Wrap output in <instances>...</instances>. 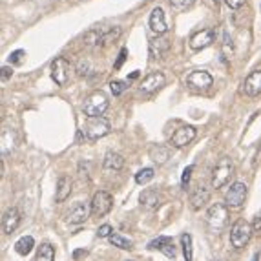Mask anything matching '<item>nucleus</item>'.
<instances>
[{
	"mask_svg": "<svg viewBox=\"0 0 261 261\" xmlns=\"http://www.w3.org/2000/svg\"><path fill=\"white\" fill-rule=\"evenodd\" d=\"M229 223V206L223 203L212 204L208 212H206V225L212 232H219L223 230Z\"/></svg>",
	"mask_w": 261,
	"mask_h": 261,
	"instance_id": "1",
	"label": "nucleus"
},
{
	"mask_svg": "<svg viewBox=\"0 0 261 261\" xmlns=\"http://www.w3.org/2000/svg\"><path fill=\"white\" fill-rule=\"evenodd\" d=\"M110 130H112V126H110V122L104 117H88V121H86L81 134L88 141H97L104 137V135H108Z\"/></svg>",
	"mask_w": 261,
	"mask_h": 261,
	"instance_id": "2",
	"label": "nucleus"
},
{
	"mask_svg": "<svg viewBox=\"0 0 261 261\" xmlns=\"http://www.w3.org/2000/svg\"><path fill=\"white\" fill-rule=\"evenodd\" d=\"M232 175H234V163L230 157H223L212 170V188H216V190L223 188Z\"/></svg>",
	"mask_w": 261,
	"mask_h": 261,
	"instance_id": "3",
	"label": "nucleus"
},
{
	"mask_svg": "<svg viewBox=\"0 0 261 261\" xmlns=\"http://www.w3.org/2000/svg\"><path fill=\"white\" fill-rule=\"evenodd\" d=\"M110 102H108V97L104 95L102 91H95V93H91V95L84 101L83 104V112L88 117H102L104 112L108 110Z\"/></svg>",
	"mask_w": 261,
	"mask_h": 261,
	"instance_id": "4",
	"label": "nucleus"
},
{
	"mask_svg": "<svg viewBox=\"0 0 261 261\" xmlns=\"http://www.w3.org/2000/svg\"><path fill=\"white\" fill-rule=\"evenodd\" d=\"M252 230H254V227H252L249 221L239 219V221L232 227V230H230V245H232L234 249H243V247L250 241Z\"/></svg>",
	"mask_w": 261,
	"mask_h": 261,
	"instance_id": "5",
	"label": "nucleus"
},
{
	"mask_svg": "<svg viewBox=\"0 0 261 261\" xmlns=\"http://www.w3.org/2000/svg\"><path fill=\"white\" fill-rule=\"evenodd\" d=\"M112 206H114V198H112V194L106 190H99L93 196L91 199V203H89V210H91V216L93 217H104L112 210Z\"/></svg>",
	"mask_w": 261,
	"mask_h": 261,
	"instance_id": "6",
	"label": "nucleus"
},
{
	"mask_svg": "<svg viewBox=\"0 0 261 261\" xmlns=\"http://www.w3.org/2000/svg\"><path fill=\"white\" fill-rule=\"evenodd\" d=\"M247 185L245 183H234V185L230 186L227 194H225V204L230 206V208H239L243 206L245 203V199H247Z\"/></svg>",
	"mask_w": 261,
	"mask_h": 261,
	"instance_id": "7",
	"label": "nucleus"
},
{
	"mask_svg": "<svg viewBox=\"0 0 261 261\" xmlns=\"http://www.w3.org/2000/svg\"><path fill=\"white\" fill-rule=\"evenodd\" d=\"M166 83L165 75L161 73V71H153L150 75H146L139 84V91L141 93H153V91H157L159 88H163Z\"/></svg>",
	"mask_w": 261,
	"mask_h": 261,
	"instance_id": "8",
	"label": "nucleus"
},
{
	"mask_svg": "<svg viewBox=\"0 0 261 261\" xmlns=\"http://www.w3.org/2000/svg\"><path fill=\"white\" fill-rule=\"evenodd\" d=\"M196 139V128L194 126H181L174 132L170 145L175 148H185L186 145H190L192 141Z\"/></svg>",
	"mask_w": 261,
	"mask_h": 261,
	"instance_id": "9",
	"label": "nucleus"
},
{
	"mask_svg": "<svg viewBox=\"0 0 261 261\" xmlns=\"http://www.w3.org/2000/svg\"><path fill=\"white\" fill-rule=\"evenodd\" d=\"M68 71H70V64L62 57H57L51 62V77L58 86H64L68 83Z\"/></svg>",
	"mask_w": 261,
	"mask_h": 261,
	"instance_id": "10",
	"label": "nucleus"
},
{
	"mask_svg": "<svg viewBox=\"0 0 261 261\" xmlns=\"http://www.w3.org/2000/svg\"><path fill=\"white\" fill-rule=\"evenodd\" d=\"M214 83V79L208 71H203V70H196L192 71L190 75L186 77V84L194 89H206L208 86H212Z\"/></svg>",
	"mask_w": 261,
	"mask_h": 261,
	"instance_id": "11",
	"label": "nucleus"
},
{
	"mask_svg": "<svg viewBox=\"0 0 261 261\" xmlns=\"http://www.w3.org/2000/svg\"><path fill=\"white\" fill-rule=\"evenodd\" d=\"M216 40V31L212 29V28H206V29H201L198 31L196 35H192L190 38V46L192 50H204V48H208Z\"/></svg>",
	"mask_w": 261,
	"mask_h": 261,
	"instance_id": "12",
	"label": "nucleus"
},
{
	"mask_svg": "<svg viewBox=\"0 0 261 261\" xmlns=\"http://www.w3.org/2000/svg\"><path fill=\"white\" fill-rule=\"evenodd\" d=\"M20 225V212L11 206V208H7L4 212V216H2V230H4V234H13L15 230L19 229Z\"/></svg>",
	"mask_w": 261,
	"mask_h": 261,
	"instance_id": "13",
	"label": "nucleus"
},
{
	"mask_svg": "<svg viewBox=\"0 0 261 261\" xmlns=\"http://www.w3.org/2000/svg\"><path fill=\"white\" fill-rule=\"evenodd\" d=\"M208 199H210V188H206L204 185H198L190 192V204L194 210L203 208L208 203Z\"/></svg>",
	"mask_w": 261,
	"mask_h": 261,
	"instance_id": "14",
	"label": "nucleus"
},
{
	"mask_svg": "<svg viewBox=\"0 0 261 261\" xmlns=\"http://www.w3.org/2000/svg\"><path fill=\"white\" fill-rule=\"evenodd\" d=\"M243 91L249 97H256L261 93V70H254L250 73L245 83H243Z\"/></svg>",
	"mask_w": 261,
	"mask_h": 261,
	"instance_id": "15",
	"label": "nucleus"
},
{
	"mask_svg": "<svg viewBox=\"0 0 261 261\" xmlns=\"http://www.w3.org/2000/svg\"><path fill=\"white\" fill-rule=\"evenodd\" d=\"M66 219H68V223H71V225L84 223V221L88 219V206H86L83 201H77V203L70 208Z\"/></svg>",
	"mask_w": 261,
	"mask_h": 261,
	"instance_id": "16",
	"label": "nucleus"
},
{
	"mask_svg": "<svg viewBox=\"0 0 261 261\" xmlns=\"http://www.w3.org/2000/svg\"><path fill=\"white\" fill-rule=\"evenodd\" d=\"M150 28H152L153 33L157 35H163L166 33L168 26H166V19H165V11L161 7H155L152 13H150Z\"/></svg>",
	"mask_w": 261,
	"mask_h": 261,
	"instance_id": "17",
	"label": "nucleus"
},
{
	"mask_svg": "<svg viewBox=\"0 0 261 261\" xmlns=\"http://www.w3.org/2000/svg\"><path fill=\"white\" fill-rule=\"evenodd\" d=\"M71 186H73L71 177H68V175H60V177H58L57 188H55V201H57V203H64L66 199L70 198Z\"/></svg>",
	"mask_w": 261,
	"mask_h": 261,
	"instance_id": "18",
	"label": "nucleus"
},
{
	"mask_svg": "<svg viewBox=\"0 0 261 261\" xmlns=\"http://www.w3.org/2000/svg\"><path fill=\"white\" fill-rule=\"evenodd\" d=\"M102 166H104L106 172H119L122 166H124V157L117 152H108L104 155Z\"/></svg>",
	"mask_w": 261,
	"mask_h": 261,
	"instance_id": "19",
	"label": "nucleus"
},
{
	"mask_svg": "<svg viewBox=\"0 0 261 261\" xmlns=\"http://www.w3.org/2000/svg\"><path fill=\"white\" fill-rule=\"evenodd\" d=\"M139 201L145 208H157L159 203H161V196H159V192L157 190H153V188H146V190L141 192Z\"/></svg>",
	"mask_w": 261,
	"mask_h": 261,
	"instance_id": "20",
	"label": "nucleus"
},
{
	"mask_svg": "<svg viewBox=\"0 0 261 261\" xmlns=\"http://www.w3.org/2000/svg\"><path fill=\"white\" fill-rule=\"evenodd\" d=\"M148 155H150V159L153 163H157V165H165L168 157H170V148L166 146V145H153L150 150H148Z\"/></svg>",
	"mask_w": 261,
	"mask_h": 261,
	"instance_id": "21",
	"label": "nucleus"
},
{
	"mask_svg": "<svg viewBox=\"0 0 261 261\" xmlns=\"http://www.w3.org/2000/svg\"><path fill=\"white\" fill-rule=\"evenodd\" d=\"M168 48H170V42L166 38L157 37L150 40V55H152V58H161L168 51Z\"/></svg>",
	"mask_w": 261,
	"mask_h": 261,
	"instance_id": "22",
	"label": "nucleus"
},
{
	"mask_svg": "<svg viewBox=\"0 0 261 261\" xmlns=\"http://www.w3.org/2000/svg\"><path fill=\"white\" fill-rule=\"evenodd\" d=\"M15 143H17V137H15V132L11 128H4L2 130V135H0V145H2V153L6 155L15 148Z\"/></svg>",
	"mask_w": 261,
	"mask_h": 261,
	"instance_id": "23",
	"label": "nucleus"
},
{
	"mask_svg": "<svg viewBox=\"0 0 261 261\" xmlns=\"http://www.w3.org/2000/svg\"><path fill=\"white\" fill-rule=\"evenodd\" d=\"M33 247H35V239H33L31 236L20 237L19 241L15 243V250H17L20 256H28L33 250Z\"/></svg>",
	"mask_w": 261,
	"mask_h": 261,
	"instance_id": "24",
	"label": "nucleus"
},
{
	"mask_svg": "<svg viewBox=\"0 0 261 261\" xmlns=\"http://www.w3.org/2000/svg\"><path fill=\"white\" fill-rule=\"evenodd\" d=\"M102 33L104 29H89L86 35H84V46H88V48H95V46H101L102 44Z\"/></svg>",
	"mask_w": 261,
	"mask_h": 261,
	"instance_id": "25",
	"label": "nucleus"
},
{
	"mask_svg": "<svg viewBox=\"0 0 261 261\" xmlns=\"http://www.w3.org/2000/svg\"><path fill=\"white\" fill-rule=\"evenodd\" d=\"M53 260H55V249L51 247L50 243L40 245L37 250V256H35V261H53Z\"/></svg>",
	"mask_w": 261,
	"mask_h": 261,
	"instance_id": "26",
	"label": "nucleus"
},
{
	"mask_svg": "<svg viewBox=\"0 0 261 261\" xmlns=\"http://www.w3.org/2000/svg\"><path fill=\"white\" fill-rule=\"evenodd\" d=\"M110 243H112L114 247H117V249H122V250L134 249V243L130 241L128 237L121 236V234H112V236H110Z\"/></svg>",
	"mask_w": 261,
	"mask_h": 261,
	"instance_id": "27",
	"label": "nucleus"
},
{
	"mask_svg": "<svg viewBox=\"0 0 261 261\" xmlns=\"http://www.w3.org/2000/svg\"><path fill=\"white\" fill-rule=\"evenodd\" d=\"M122 29L119 28V26H115V28H110V29H104V33H102V44L101 46H108L112 44V42H115L117 38L121 37Z\"/></svg>",
	"mask_w": 261,
	"mask_h": 261,
	"instance_id": "28",
	"label": "nucleus"
},
{
	"mask_svg": "<svg viewBox=\"0 0 261 261\" xmlns=\"http://www.w3.org/2000/svg\"><path fill=\"white\" fill-rule=\"evenodd\" d=\"M181 247H183V254L186 261L194 260V250H192V236L190 234H183L181 236Z\"/></svg>",
	"mask_w": 261,
	"mask_h": 261,
	"instance_id": "29",
	"label": "nucleus"
},
{
	"mask_svg": "<svg viewBox=\"0 0 261 261\" xmlns=\"http://www.w3.org/2000/svg\"><path fill=\"white\" fill-rule=\"evenodd\" d=\"M153 175H155L153 168H143V170L135 174V183L137 185H146V183H150L153 179Z\"/></svg>",
	"mask_w": 261,
	"mask_h": 261,
	"instance_id": "30",
	"label": "nucleus"
},
{
	"mask_svg": "<svg viewBox=\"0 0 261 261\" xmlns=\"http://www.w3.org/2000/svg\"><path fill=\"white\" fill-rule=\"evenodd\" d=\"M221 51H223L225 58H230L232 53H234V44H232V38H230L229 33L223 35V48H221Z\"/></svg>",
	"mask_w": 261,
	"mask_h": 261,
	"instance_id": "31",
	"label": "nucleus"
},
{
	"mask_svg": "<svg viewBox=\"0 0 261 261\" xmlns=\"http://www.w3.org/2000/svg\"><path fill=\"white\" fill-rule=\"evenodd\" d=\"M172 239L170 237H165V236H161L157 237V239H153L150 245H148V249H152V250H163L166 247V243H170Z\"/></svg>",
	"mask_w": 261,
	"mask_h": 261,
	"instance_id": "32",
	"label": "nucleus"
},
{
	"mask_svg": "<svg viewBox=\"0 0 261 261\" xmlns=\"http://www.w3.org/2000/svg\"><path fill=\"white\" fill-rule=\"evenodd\" d=\"M126 88H128L126 83H122V81H112V83H110V89H112L114 97L122 95V91H124Z\"/></svg>",
	"mask_w": 261,
	"mask_h": 261,
	"instance_id": "33",
	"label": "nucleus"
},
{
	"mask_svg": "<svg viewBox=\"0 0 261 261\" xmlns=\"http://www.w3.org/2000/svg\"><path fill=\"white\" fill-rule=\"evenodd\" d=\"M194 172V166H186L185 170H183V175H181V188L186 190V186H188V181H190V175Z\"/></svg>",
	"mask_w": 261,
	"mask_h": 261,
	"instance_id": "34",
	"label": "nucleus"
},
{
	"mask_svg": "<svg viewBox=\"0 0 261 261\" xmlns=\"http://www.w3.org/2000/svg\"><path fill=\"white\" fill-rule=\"evenodd\" d=\"M196 0H170V6L175 7V9H186L190 7Z\"/></svg>",
	"mask_w": 261,
	"mask_h": 261,
	"instance_id": "35",
	"label": "nucleus"
},
{
	"mask_svg": "<svg viewBox=\"0 0 261 261\" xmlns=\"http://www.w3.org/2000/svg\"><path fill=\"white\" fill-rule=\"evenodd\" d=\"M89 62L88 60H81V62L77 64V73H79V75H88L89 73Z\"/></svg>",
	"mask_w": 261,
	"mask_h": 261,
	"instance_id": "36",
	"label": "nucleus"
},
{
	"mask_svg": "<svg viewBox=\"0 0 261 261\" xmlns=\"http://www.w3.org/2000/svg\"><path fill=\"white\" fill-rule=\"evenodd\" d=\"M112 227L110 225H102V227H99V230H97V236L99 237H110L112 236Z\"/></svg>",
	"mask_w": 261,
	"mask_h": 261,
	"instance_id": "37",
	"label": "nucleus"
},
{
	"mask_svg": "<svg viewBox=\"0 0 261 261\" xmlns=\"http://www.w3.org/2000/svg\"><path fill=\"white\" fill-rule=\"evenodd\" d=\"M22 57H24V51H22V50L13 51L11 55H9V62H13V64H19L20 60H22Z\"/></svg>",
	"mask_w": 261,
	"mask_h": 261,
	"instance_id": "38",
	"label": "nucleus"
},
{
	"mask_svg": "<svg viewBox=\"0 0 261 261\" xmlns=\"http://www.w3.org/2000/svg\"><path fill=\"white\" fill-rule=\"evenodd\" d=\"M126 55H128V50H126V48H122L121 53H119V58H117V62H115V66H114L115 70H119V68H121L122 62L126 60Z\"/></svg>",
	"mask_w": 261,
	"mask_h": 261,
	"instance_id": "39",
	"label": "nucleus"
},
{
	"mask_svg": "<svg viewBox=\"0 0 261 261\" xmlns=\"http://www.w3.org/2000/svg\"><path fill=\"white\" fill-rule=\"evenodd\" d=\"M227 2V6L230 7V9H239V7L245 4V0H225Z\"/></svg>",
	"mask_w": 261,
	"mask_h": 261,
	"instance_id": "40",
	"label": "nucleus"
},
{
	"mask_svg": "<svg viewBox=\"0 0 261 261\" xmlns=\"http://www.w3.org/2000/svg\"><path fill=\"white\" fill-rule=\"evenodd\" d=\"M13 75V70L11 68H9V66H4V68H2V83H6L7 79H9V77Z\"/></svg>",
	"mask_w": 261,
	"mask_h": 261,
	"instance_id": "41",
	"label": "nucleus"
},
{
	"mask_svg": "<svg viewBox=\"0 0 261 261\" xmlns=\"http://www.w3.org/2000/svg\"><path fill=\"white\" fill-rule=\"evenodd\" d=\"M252 227H254L256 230H261V212H260V214H258V216H256L254 225H252Z\"/></svg>",
	"mask_w": 261,
	"mask_h": 261,
	"instance_id": "42",
	"label": "nucleus"
},
{
	"mask_svg": "<svg viewBox=\"0 0 261 261\" xmlns=\"http://www.w3.org/2000/svg\"><path fill=\"white\" fill-rule=\"evenodd\" d=\"M84 254H86L84 250H77L75 254H73V258H75V260H77V258H81V256H84Z\"/></svg>",
	"mask_w": 261,
	"mask_h": 261,
	"instance_id": "43",
	"label": "nucleus"
},
{
	"mask_svg": "<svg viewBox=\"0 0 261 261\" xmlns=\"http://www.w3.org/2000/svg\"><path fill=\"white\" fill-rule=\"evenodd\" d=\"M208 2H210V6H212V7H217V6H219V2H221V0H208Z\"/></svg>",
	"mask_w": 261,
	"mask_h": 261,
	"instance_id": "44",
	"label": "nucleus"
},
{
	"mask_svg": "<svg viewBox=\"0 0 261 261\" xmlns=\"http://www.w3.org/2000/svg\"><path fill=\"white\" fill-rule=\"evenodd\" d=\"M137 77H139V71H134V73L130 75V79H137Z\"/></svg>",
	"mask_w": 261,
	"mask_h": 261,
	"instance_id": "45",
	"label": "nucleus"
},
{
	"mask_svg": "<svg viewBox=\"0 0 261 261\" xmlns=\"http://www.w3.org/2000/svg\"><path fill=\"white\" fill-rule=\"evenodd\" d=\"M258 258H260V256H254V260H252V261H258Z\"/></svg>",
	"mask_w": 261,
	"mask_h": 261,
	"instance_id": "46",
	"label": "nucleus"
},
{
	"mask_svg": "<svg viewBox=\"0 0 261 261\" xmlns=\"http://www.w3.org/2000/svg\"><path fill=\"white\" fill-rule=\"evenodd\" d=\"M126 261H132V260H126Z\"/></svg>",
	"mask_w": 261,
	"mask_h": 261,
	"instance_id": "47",
	"label": "nucleus"
}]
</instances>
